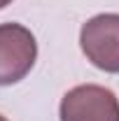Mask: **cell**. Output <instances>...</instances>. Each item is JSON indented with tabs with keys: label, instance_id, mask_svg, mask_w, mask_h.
<instances>
[{
	"label": "cell",
	"instance_id": "cell-2",
	"mask_svg": "<svg viewBox=\"0 0 119 121\" xmlns=\"http://www.w3.org/2000/svg\"><path fill=\"white\" fill-rule=\"evenodd\" d=\"M35 35L21 23H0V86L21 82L35 65Z\"/></svg>",
	"mask_w": 119,
	"mask_h": 121
},
{
	"label": "cell",
	"instance_id": "cell-4",
	"mask_svg": "<svg viewBox=\"0 0 119 121\" xmlns=\"http://www.w3.org/2000/svg\"><path fill=\"white\" fill-rule=\"evenodd\" d=\"M7 5H12V0H0V9H2V7H7Z\"/></svg>",
	"mask_w": 119,
	"mask_h": 121
},
{
	"label": "cell",
	"instance_id": "cell-5",
	"mask_svg": "<svg viewBox=\"0 0 119 121\" xmlns=\"http://www.w3.org/2000/svg\"><path fill=\"white\" fill-rule=\"evenodd\" d=\"M0 121H7V119H5V117H2V114H0Z\"/></svg>",
	"mask_w": 119,
	"mask_h": 121
},
{
	"label": "cell",
	"instance_id": "cell-1",
	"mask_svg": "<svg viewBox=\"0 0 119 121\" xmlns=\"http://www.w3.org/2000/svg\"><path fill=\"white\" fill-rule=\"evenodd\" d=\"M79 47L91 65L119 75V14H96L79 30Z\"/></svg>",
	"mask_w": 119,
	"mask_h": 121
},
{
	"label": "cell",
	"instance_id": "cell-3",
	"mask_svg": "<svg viewBox=\"0 0 119 121\" xmlns=\"http://www.w3.org/2000/svg\"><path fill=\"white\" fill-rule=\"evenodd\" d=\"M59 117L61 121H119V100L105 86L79 84L63 95Z\"/></svg>",
	"mask_w": 119,
	"mask_h": 121
}]
</instances>
